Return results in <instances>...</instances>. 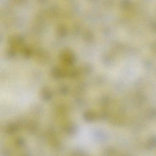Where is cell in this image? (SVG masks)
I'll list each match as a JSON object with an SVG mask.
<instances>
[{
    "label": "cell",
    "instance_id": "cell-1",
    "mask_svg": "<svg viewBox=\"0 0 156 156\" xmlns=\"http://www.w3.org/2000/svg\"><path fill=\"white\" fill-rule=\"evenodd\" d=\"M1 79V105L4 109H23L34 99L37 92L34 73L24 64L7 66Z\"/></svg>",
    "mask_w": 156,
    "mask_h": 156
}]
</instances>
